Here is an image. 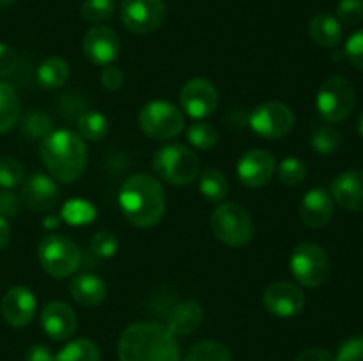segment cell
<instances>
[{"mask_svg": "<svg viewBox=\"0 0 363 361\" xmlns=\"http://www.w3.org/2000/svg\"><path fill=\"white\" fill-rule=\"evenodd\" d=\"M165 190L158 177L135 173L128 177L119 191V207L124 218L138 229H151L165 214Z\"/></svg>", "mask_w": 363, "mask_h": 361, "instance_id": "1", "label": "cell"}, {"mask_svg": "<svg viewBox=\"0 0 363 361\" xmlns=\"http://www.w3.org/2000/svg\"><path fill=\"white\" fill-rule=\"evenodd\" d=\"M119 361H179V343L167 326L137 322L119 338Z\"/></svg>", "mask_w": 363, "mask_h": 361, "instance_id": "2", "label": "cell"}, {"mask_svg": "<svg viewBox=\"0 0 363 361\" xmlns=\"http://www.w3.org/2000/svg\"><path fill=\"white\" fill-rule=\"evenodd\" d=\"M41 159L50 176L60 183H74L87 166L84 138L71 130H53L41 142Z\"/></svg>", "mask_w": 363, "mask_h": 361, "instance_id": "3", "label": "cell"}, {"mask_svg": "<svg viewBox=\"0 0 363 361\" xmlns=\"http://www.w3.org/2000/svg\"><path fill=\"white\" fill-rule=\"evenodd\" d=\"M156 176L172 186H188L201 173V161L190 147L183 144H169L152 156Z\"/></svg>", "mask_w": 363, "mask_h": 361, "instance_id": "4", "label": "cell"}, {"mask_svg": "<svg viewBox=\"0 0 363 361\" xmlns=\"http://www.w3.org/2000/svg\"><path fill=\"white\" fill-rule=\"evenodd\" d=\"M213 234L227 246H245L254 237V219L247 209L234 202H223L213 211L209 219Z\"/></svg>", "mask_w": 363, "mask_h": 361, "instance_id": "5", "label": "cell"}, {"mask_svg": "<svg viewBox=\"0 0 363 361\" xmlns=\"http://www.w3.org/2000/svg\"><path fill=\"white\" fill-rule=\"evenodd\" d=\"M289 268L294 280L308 289H315L328 282L332 275V260L323 246L315 243H300L293 250Z\"/></svg>", "mask_w": 363, "mask_h": 361, "instance_id": "6", "label": "cell"}, {"mask_svg": "<svg viewBox=\"0 0 363 361\" xmlns=\"http://www.w3.org/2000/svg\"><path fill=\"white\" fill-rule=\"evenodd\" d=\"M41 268L53 278H67L80 268V250L69 237L62 234H50L43 237L38 246Z\"/></svg>", "mask_w": 363, "mask_h": 361, "instance_id": "7", "label": "cell"}, {"mask_svg": "<svg viewBox=\"0 0 363 361\" xmlns=\"http://www.w3.org/2000/svg\"><path fill=\"white\" fill-rule=\"evenodd\" d=\"M357 94L354 87L347 78L332 76L319 87L315 96V108L325 122L337 124L342 122L353 112Z\"/></svg>", "mask_w": 363, "mask_h": 361, "instance_id": "8", "label": "cell"}, {"mask_svg": "<svg viewBox=\"0 0 363 361\" xmlns=\"http://www.w3.org/2000/svg\"><path fill=\"white\" fill-rule=\"evenodd\" d=\"M138 126L155 140H172L184 130V117L176 105L165 99H155L142 106Z\"/></svg>", "mask_w": 363, "mask_h": 361, "instance_id": "9", "label": "cell"}, {"mask_svg": "<svg viewBox=\"0 0 363 361\" xmlns=\"http://www.w3.org/2000/svg\"><path fill=\"white\" fill-rule=\"evenodd\" d=\"M250 127L262 138L279 140L287 137L294 127V113L280 101H268L259 105L250 113Z\"/></svg>", "mask_w": 363, "mask_h": 361, "instance_id": "10", "label": "cell"}, {"mask_svg": "<svg viewBox=\"0 0 363 361\" xmlns=\"http://www.w3.org/2000/svg\"><path fill=\"white\" fill-rule=\"evenodd\" d=\"M167 18L163 0H123L121 21L133 34H151L158 30Z\"/></svg>", "mask_w": 363, "mask_h": 361, "instance_id": "11", "label": "cell"}, {"mask_svg": "<svg viewBox=\"0 0 363 361\" xmlns=\"http://www.w3.org/2000/svg\"><path fill=\"white\" fill-rule=\"evenodd\" d=\"M179 101L188 115L194 119H206L218 106V91L206 78H191L181 88Z\"/></svg>", "mask_w": 363, "mask_h": 361, "instance_id": "12", "label": "cell"}, {"mask_svg": "<svg viewBox=\"0 0 363 361\" xmlns=\"http://www.w3.org/2000/svg\"><path fill=\"white\" fill-rule=\"evenodd\" d=\"M262 304L275 317L289 319L303 311L305 294L294 283L275 282L262 294Z\"/></svg>", "mask_w": 363, "mask_h": 361, "instance_id": "13", "label": "cell"}, {"mask_svg": "<svg viewBox=\"0 0 363 361\" xmlns=\"http://www.w3.org/2000/svg\"><path fill=\"white\" fill-rule=\"evenodd\" d=\"M82 48H84L89 62L105 67L112 64L119 55V35L113 28L105 27V25H96L85 32L84 39H82Z\"/></svg>", "mask_w": 363, "mask_h": 361, "instance_id": "14", "label": "cell"}, {"mask_svg": "<svg viewBox=\"0 0 363 361\" xmlns=\"http://www.w3.org/2000/svg\"><path fill=\"white\" fill-rule=\"evenodd\" d=\"M277 170V161L264 149H250L238 159L236 173L248 188H261L272 180Z\"/></svg>", "mask_w": 363, "mask_h": 361, "instance_id": "15", "label": "cell"}, {"mask_svg": "<svg viewBox=\"0 0 363 361\" xmlns=\"http://www.w3.org/2000/svg\"><path fill=\"white\" fill-rule=\"evenodd\" d=\"M21 200L32 211H52L59 204L60 190L52 176L34 173L21 183Z\"/></svg>", "mask_w": 363, "mask_h": 361, "instance_id": "16", "label": "cell"}, {"mask_svg": "<svg viewBox=\"0 0 363 361\" xmlns=\"http://www.w3.org/2000/svg\"><path fill=\"white\" fill-rule=\"evenodd\" d=\"M38 311L35 296L27 287H13L2 299V315L13 328H25L30 324Z\"/></svg>", "mask_w": 363, "mask_h": 361, "instance_id": "17", "label": "cell"}, {"mask_svg": "<svg viewBox=\"0 0 363 361\" xmlns=\"http://www.w3.org/2000/svg\"><path fill=\"white\" fill-rule=\"evenodd\" d=\"M41 326L50 338L64 342L77 331V315L64 301H50L41 310Z\"/></svg>", "mask_w": 363, "mask_h": 361, "instance_id": "18", "label": "cell"}, {"mask_svg": "<svg viewBox=\"0 0 363 361\" xmlns=\"http://www.w3.org/2000/svg\"><path fill=\"white\" fill-rule=\"evenodd\" d=\"M335 212V200L332 193L323 188L307 191L300 202V216L311 229H321L330 223Z\"/></svg>", "mask_w": 363, "mask_h": 361, "instance_id": "19", "label": "cell"}, {"mask_svg": "<svg viewBox=\"0 0 363 361\" xmlns=\"http://www.w3.org/2000/svg\"><path fill=\"white\" fill-rule=\"evenodd\" d=\"M333 200L347 211H363V170H346L332 180Z\"/></svg>", "mask_w": 363, "mask_h": 361, "instance_id": "20", "label": "cell"}, {"mask_svg": "<svg viewBox=\"0 0 363 361\" xmlns=\"http://www.w3.org/2000/svg\"><path fill=\"white\" fill-rule=\"evenodd\" d=\"M69 292L78 304L91 308L98 306L105 301L108 289L101 276L92 275V273H82L69 282Z\"/></svg>", "mask_w": 363, "mask_h": 361, "instance_id": "21", "label": "cell"}, {"mask_svg": "<svg viewBox=\"0 0 363 361\" xmlns=\"http://www.w3.org/2000/svg\"><path fill=\"white\" fill-rule=\"evenodd\" d=\"M204 310L197 301H183L167 315V328L174 336H188L201 326Z\"/></svg>", "mask_w": 363, "mask_h": 361, "instance_id": "22", "label": "cell"}, {"mask_svg": "<svg viewBox=\"0 0 363 361\" xmlns=\"http://www.w3.org/2000/svg\"><path fill=\"white\" fill-rule=\"evenodd\" d=\"M308 34L315 45L323 48H335L342 42V25L335 16L328 13H319L308 23Z\"/></svg>", "mask_w": 363, "mask_h": 361, "instance_id": "23", "label": "cell"}, {"mask_svg": "<svg viewBox=\"0 0 363 361\" xmlns=\"http://www.w3.org/2000/svg\"><path fill=\"white\" fill-rule=\"evenodd\" d=\"M20 98L14 87L7 81H0V133L13 130L20 120Z\"/></svg>", "mask_w": 363, "mask_h": 361, "instance_id": "24", "label": "cell"}, {"mask_svg": "<svg viewBox=\"0 0 363 361\" xmlns=\"http://www.w3.org/2000/svg\"><path fill=\"white\" fill-rule=\"evenodd\" d=\"M53 131V119L50 113L43 112V110H30L25 113L20 124V134L23 140L35 142V140H45L50 133Z\"/></svg>", "mask_w": 363, "mask_h": 361, "instance_id": "25", "label": "cell"}, {"mask_svg": "<svg viewBox=\"0 0 363 361\" xmlns=\"http://www.w3.org/2000/svg\"><path fill=\"white\" fill-rule=\"evenodd\" d=\"M69 78V66L60 57H48L38 67V84L45 88H59Z\"/></svg>", "mask_w": 363, "mask_h": 361, "instance_id": "26", "label": "cell"}, {"mask_svg": "<svg viewBox=\"0 0 363 361\" xmlns=\"http://www.w3.org/2000/svg\"><path fill=\"white\" fill-rule=\"evenodd\" d=\"M199 190L206 200L215 202V204L222 202L229 193V183H227L225 173L220 172L218 168H206L199 180Z\"/></svg>", "mask_w": 363, "mask_h": 361, "instance_id": "27", "label": "cell"}, {"mask_svg": "<svg viewBox=\"0 0 363 361\" xmlns=\"http://www.w3.org/2000/svg\"><path fill=\"white\" fill-rule=\"evenodd\" d=\"M78 134H80L84 140L89 142H99L106 137L108 133V120L103 115L101 112H96V110H87V112H82L78 115L77 120Z\"/></svg>", "mask_w": 363, "mask_h": 361, "instance_id": "28", "label": "cell"}, {"mask_svg": "<svg viewBox=\"0 0 363 361\" xmlns=\"http://www.w3.org/2000/svg\"><path fill=\"white\" fill-rule=\"evenodd\" d=\"M99 347L91 338L71 340L55 354V361H99Z\"/></svg>", "mask_w": 363, "mask_h": 361, "instance_id": "29", "label": "cell"}, {"mask_svg": "<svg viewBox=\"0 0 363 361\" xmlns=\"http://www.w3.org/2000/svg\"><path fill=\"white\" fill-rule=\"evenodd\" d=\"M183 361H233L230 350L223 343L215 340H204V342L195 343L184 354Z\"/></svg>", "mask_w": 363, "mask_h": 361, "instance_id": "30", "label": "cell"}, {"mask_svg": "<svg viewBox=\"0 0 363 361\" xmlns=\"http://www.w3.org/2000/svg\"><path fill=\"white\" fill-rule=\"evenodd\" d=\"M340 142H342V137H340L339 130L328 122L315 127L311 134L312 149L321 156H330L339 151Z\"/></svg>", "mask_w": 363, "mask_h": 361, "instance_id": "31", "label": "cell"}, {"mask_svg": "<svg viewBox=\"0 0 363 361\" xmlns=\"http://www.w3.org/2000/svg\"><path fill=\"white\" fill-rule=\"evenodd\" d=\"M220 134L218 130H216L213 124L204 122H195L188 127V142H190L191 147L199 149V151H208V149H213L218 142Z\"/></svg>", "mask_w": 363, "mask_h": 361, "instance_id": "32", "label": "cell"}, {"mask_svg": "<svg viewBox=\"0 0 363 361\" xmlns=\"http://www.w3.org/2000/svg\"><path fill=\"white\" fill-rule=\"evenodd\" d=\"M62 218L71 225H89L96 218V209L91 202L74 198L64 205Z\"/></svg>", "mask_w": 363, "mask_h": 361, "instance_id": "33", "label": "cell"}, {"mask_svg": "<svg viewBox=\"0 0 363 361\" xmlns=\"http://www.w3.org/2000/svg\"><path fill=\"white\" fill-rule=\"evenodd\" d=\"M25 180V170L18 159L11 156H0V188L11 190Z\"/></svg>", "mask_w": 363, "mask_h": 361, "instance_id": "34", "label": "cell"}, {"mask_svg": "<svg viewBox=\"0 0 363 361\" xmlns=\"http://www.w3.org/2000/svg\"><path fill=\"white\" fill-rule=\"evenodd\" d=\"M116 11V2L113 0H85L82 4V18L89 23H103L110 20Z\"/></svg>", "mask_w": 363, "mask_h": 361, "instance_id": "35", "label": "cell"}, {"mask_svg": "<svg viewBox=\"0 0 363 361\" xmlns=\"http://www.w3.org/2000/svg\"><path fill=\"white\" fill-rule=\"evenodd\" d=\"M277 173H279V179L282 180L287 186H296V184H301L307 177V166L301 161L300 158H286L280 161L279 168H277Z\"/></svg>", "mask_w": 363, "mask_h": 361, "instance_id": "36", "label": "cell"}, {"mask_svg": "<svg viewBox=\"0 0 363 361\" xmlns=\"http://www.w3.org/2000/svg\"><path fill=\"white\" fill-rule=\"evenodd\" d=\"M117 248H119V241H117L116 234L108 232V230H101V232L94 234V237L91 241L92 253L101 258L113 257Z\"/></svg>", "mask_w": 363, "mask_h": 361, "instance_id": "37", "label": "cell"}, {"mask_svg": "<svg viewBox=\"0 0 363 361\" xmlns=\"http://www.w3.org/2000/svg\"><path fill=\"white\" fill-rule=\"evenodd\" d=\"M337 20L344 25L362 23L363 0H340L337 6Z\"/></svg>", "mask_w": 363, "mask_h": 361, "instance_id": "38", "label": "cell"}, {"mask_svg": "<svg viewBox=\"0 0 363 361\" xmlns=\"http://www.w3.org/2000/svg\"><path fill=\"white\" fill-rule=\"evenodd\" d=\"M344 57L350 60V64L357 69L363 71V28L354 32L350 39L346 41V48H344Z\"/></svg>", "mask_w": 363, "mask_h": 361, "instance_id": "39", "label": "cell"}, {"mask_svg": "<svg viewBox=\"0 0 363 361\" xmlns=\"http://www.w3.org/2000/svg\"><path fill=\"white\" fill-rule=\"evenodd\" d=\"M335 361H363V336H354L340 343Z\"/></svg>", "mask_w": 363, "mask_h": 361, "instance_id": "40", "label": "cell"}, {"mask_svg": "<svg viewBox=\"0 0 363 361\" xmlns=\"http://www.w3.org/2000/svg\"><path fill=\"white\" fill-rule=\"evenodd\" d=\"M101 85L106 88V91H119L124 85V73L113 64H108L101 69Z\"/></svg>", "mask_w": 363, "mask_h": 361, "instance_id": "41", "label": "cell"}, {"mask_svg": "<svg viewBox=\"0 0 363 361\" xmlns=\"http://www.w3.org/2000/svg\"><path fill=\"white\" fill-rule=\"evenodd\" d=\"M20 211V198L9 190H0V218H11Z\"/></svg>", "mask_w": 363, "mask_h": 361, "instance_id": "42", "label": "cell"}, {"mask_svg": "<svg viewBox=\"0 0 363 361\" xmlns=\"http://www.w3.org/2000/svg\"><path fill=\"white\" fill-rule=\"evenodd\" d=\"M18 66V55L14 53L13 48L0 42V78L7 76L13 73Z\"/></svg>", "mask_w": 363, "mask_h": 361, "instance_id": "43", "label": "cell"}, {"mask_svg": "<svg viewBox=\"0 0 363 361\" xmlns=\"http://www.w3.org/2000/svg\"><path fill=\"white\" fill-rule=\"evenodd\" d=\"M296 361H335V354L325 347H311L298 354Z\"/></svg>", "mask_w": 363, "mask_h": 361, "instance_id": "44", "label": "cell"}, {"mask_svg": "<svg viewBox=\"0 0 363 361\" xmlns=\"http://www.w3.org/2000/svg\"><path fill=\"white\" fill-rule=\"evenodd\" d=\"M25 361H55V354L50 350V347L43 345V343H35V345L27 349Z\"/></svg>", "mask_w": 363, "mask_h": 361, "instance_id": "45", "label": "cell"}, {"mask_svg": "<svg viewBox=\"0 0 363 361\" xmlns=\"http://www.w3.org/2000/svg\"><path fill=\"white\" fill-rule=\"evenodd\" d=\"M11 239V229L4 218H0V251L7 246Z\"/></svg>", "mask_w": 363, "mask_h": 361, "instance_id": "46", "label": "cell"}, {"mask_svg": "<svg viewBox=\"0 0 363 361\" xmlns=\"http://www.w3.org/2000/svg\"><path fill=\"white\" fill-rule=\"evenodd\" d=\"M358 133H360L362 134V137H363V112L360 113V117H358Z\"/></svg>", "mask_w": 363, "mask_h": 361, "instance_id": "47", "label": "cell"}, {"mask_svg": "<svg viewBox=\"0 0 363 361\" xmlns=\"http://www.w3.org/2000/svg\"><path fill=\"white\" fill-rule=\"evenodd\" d=\"M14 2H16V0H0V7H7Z\"/></svg>", "mask_w": 363, "mask_h": 361, "instance_id": "48", "label": "cell"}]
</instances>
